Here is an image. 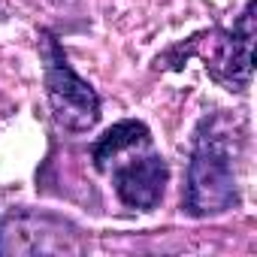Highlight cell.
<instances>
[{"label": "cell", "instance_id": "5b68a950", "mask_svg": "<svg viewBox=\"0 0 257 257\" xmlns=\"http://www.w3.org/2000/svg\"><path fill=\"white\" fill-rule=\"evenodd\" d=\"M103 173L112 176L115 194L127 209H140V212H152L158 209V203L164 200V188L170 179L167 161L152 152V143L134 146L124 155H118Z\"/></svg>", "mask_w": 257, "mask_h": 257}, {"label": "cell", "instance_id": "6da1fadb", "mask_svg": "<svg viewBox=\"0 0 257 257\" xmlns=\"http://www.w3.org/2000/svg\"><path fill=\"white\" fill-rule=\"evenodd\" d=\"M236 203H239L236 140L221 118H206L194 140L182 206L194 218H209L233 209Z\"/></svg>", "mask_w": 257, "mask_h": 257}, {"label": "cell", "instance_id": "8992f818", "mask_svg": "<svg viewBox=\"0 0 257 257\" xmlns=\"http://www.w3.org/2000/svg\"><path fill=\"white\" fill-rule=\"evenodd\" d=\"M143 143H152V131H149L143 121H137V118H124V121L112 124L109 131L94 143L91 161H94V167L103 173L118 155H124L127 149H134V146H143Z\"/></svg>", "mask_w": 257, "mask_h": 257}, {"label": "cell", "instance_id": "277c9868", "mask_svg": "<svg viewBox=\"0 0 257 257\" xmlns=\"http://www.w3.org/2000/svg\"><path fill=\"white\" fill-rule=\"evenodd\" d=\"M251 46H254V0H248L233 31H212L203 37H194L188 49H176L188 55H200L206 61V70L215 82H221L227 91H245L251 85Z\"/></svg>", "mask_w": 257, "mask_h": 257}, {"label": "cell", "instance_id": "7a4b0ae2", "mask_svg": "<svg viewBox=\"0 0 257 257\" xmlns=\"http://www.w3.org/2000/svg\"><path fill=\"white\" fill-rule=\"evenodd\" d=\"M40 55H43V76L52 115L67 131H91L100 118V97L97 91L70 67L64 46L55 34H40Z\"/></svg>", "mask_w": 257, "mask_h": 257}, {"label": "cell", "instance_id": "3957f363", "mask_svg": "<svg viewBox=\"0 0 257 257\" xmlns=\"http://www.w3.org/2000/svg\"><path fill=\"white\" fill-rule=\"evenodd\" d=\"M85 236L82 230L55 212L37 209H13L0 218V257L28 254V257H70L82 254Z\"/></svg>", "mask_w": 257, "mask_h": 257}]
</instances>
